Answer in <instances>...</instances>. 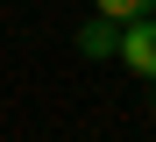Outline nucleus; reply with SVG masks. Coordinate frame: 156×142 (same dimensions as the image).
<instances>
[{
	"instance_id": "nucleus-1",
	"label": "nucleus",
	"mask_w": 156,
	"mask_h": 142,
	"mask_svg": "<svg viewBox=\"0 0 156 142\" xmlns=\"http://www.w3.org/2000/svg\"><path fill=\"white\" fill-rule=\"evenodd\" d=\"M114 64H128L135 78H156V14H135V21H121Z\"/></svg>"
},
{
	"instance_id": "nucleus-2",
	"label": "nucleus",
	"mask_w": 156,
	"mask_h": 142,
	"mask_svg": "<svg viewBox=\"0 0 156 142\" xmlns=\"http://www.w3.org/2000/svg\"><path fill=\"white\" fill-rule=\"evenodd\" d=\"M114 43H121V21H107V14H92L85 28H78V50H85L92 64H107V57H114Z\"/></svg>"
},
{
	"instance_id": "nucleus-3",
	"label": "nucleus",
	"mask_w": 156,
	"mask_h": 142,
	"mask_svg": "<svg viewBox=\"0 0 156 142\" xmlns=\"http://www.w3.org/2000/svg\"><path fill=\"white\" fill-rule=\"evenodd\" d=\"M92 14H107V21H135V14H156V0H92Z\"/></svg>"
},
{
	"instance_id": "nucleus-4",
	"label": "nucleus",
	"mask_w": 156,
	"mask_h": 142,
	"mask_svg": "<svg viewBox=\"0 0 156 142\" xmlns=\"http://www.w3.org/2000/svg\"><path fill=\"white\" fill-rule=\"evenodd\" d=\"M149 114H156V78H149Z\"/></svg>"
}]
</instances>
